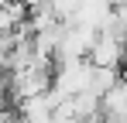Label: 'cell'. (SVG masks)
<instances>
[{
    "label": "cell",
    "mask_w": 127,
    "mask_h": 123,
    "mask_svg": "<svg viewBox=\"0 0 127 123\" xmlns=\"http://www.w3.org/2000/svg\"><path fill=\"white\" fill-rule=\"evenodd\" d=\"M48 7H52V14L62 20V24H69V20L76 17V10H79V0H48Z\"/></svg>",
    "instance_id": "obj_5"
},
{
    "label": "cell",
    "mask_w": 127,
    "mask_h": 123,
    "mask_svg": "<svg viewBox=\"0 0 127 123\" xmlns=\"http://www.w3.org/2000/svg\"><path fill=\"white\" fill-rule=\"evenodd\" d=\"M3 3H7V0H0V7H3Z\"/></svg>",
    "instance_id": "obj_6"
},
{
    "label": "cell",
    "mask_w": 127,
    "mask_h": 123,
    "mask_svg": "<svg viewBox=\"0 0 127 123\" xmlns=\"http://www.w3.org/2000/svg\"><path fill=\"white\" fill-rule=\"evenodd\" d=\"M96 38V27H86V24H62V34L55 44V62H76L86 58L89 48Z\"/></svg>",
    "instance_id": "obj_2"
},
{
    "label": "cell",
    "mask_w": 127,
    "mask_h": 123,
    "mask_svg": "<svg viewBox=\"0 0 127 123\" xmlns=\"http://www.w3.org/2000/svg\"><path fill=\"white\" fill-rule=\"evenodd\" d=\"M100 113H103V120L106 116H127V82L124 79H117L100 96Z\"/></svg>",
    "instance_id": "obj_4"
},
{
    "label": "cell",
    "mask_w": 127,
    "mask_h": 123,
    "mask_svg": "<svg viewBox=\"0 0 127 123\" xmlns=\"http://www.w3.org/2000/svg\"><path fill=\"white\" fill-rule=\"evenodd\" d=\"M86 58L93 62V65L120 68V65H124V41L117 38V34H110V31H96L93 48H89V55H86Z\"/></svg>",
    "instance_id": "obj_3"
},
{
    "label": "cell",
    "mask_w": 127,
    "mask_h": 123,
    "mask_svg": "<svg viewBox=\"0 0 127 123\" xmlns=\"http://www.w3.org/2000/svg\"><path fill=\"white\" fill-rule=\"evenodd\" d=\"M93 79V62L89 58H76V62H59L52 72V89H59L62 96H76L86 92Z\"/></svg>",
    "instance_id": "obj_1"
}]
</instances>
